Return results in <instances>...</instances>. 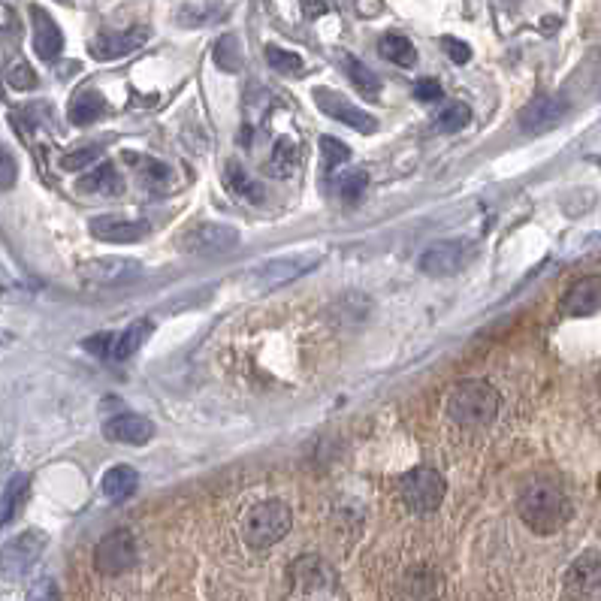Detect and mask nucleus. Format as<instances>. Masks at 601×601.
<instances>
[{"instance_id": "f257e3e1", "label": "nucleus", "mask_w": 601, "mask_h": 601, "mask_svg": "<svg viewBox=\"0 0 601 601\" xmlns=\"http://www.w3.org/2000/svg\"><path fill=\"white\" fill-rule=\"evenodd\" d=\"M517 511H520V520L538 535L559 532L571 517V505H568L565 493L559 487H553V484L526 487L520 502H517Z\"/></svg>"}, {"instance_id": "f03ea898", "label": "nucleus", "mask_w": 601, "mask_h": 601, "mask_svg": "<svg viewBox=\"0 0 601 601\" xmlns=\"http://www.w3.org/2000/svg\"><path fill=\"white\" fill-rule=\"evenodd\" d=\"M499 411V393L493 390V384L481 381V378H469L463 384H457L447 396V414L454 423L478 429L487 426Z\"/></svg>"}, {"instance_id": "7ed1b4c3", "label": "nucleus", "mask_w": 601, "mask_h": 601, "mask_svg": "<svg viewBox=\"0 0 601 601\" xmlns=\"http://www.w3.org/2000/svg\"><path fill=\"white\" fill-rule=\"evenodd\" d=\"M290 523H293L290 508L278 499H269V502H260L248 511L242 532H245V541L254 550H266L290 532Z\"/></svg>"}, {"instance_id": "20e7f679", "label": "nucleus", "mask_w": 601, "mask_h": 601, "mask_svg": "<svg viewBox=\"0 0 601 601\" xmlns=\"http://www.w3.org/2000/svg\"><path fill=\"white\" fill-rule=\"evenodd\" d=\"M318 266V254H287V257H275L266 260L260 266L251 269V275L245 278V284L254 293H269L281 284H290L293 278H303L306 272H312Z\"/></svg>"}, {"instance_id": "39448f33", "label": "nucleus", "mask_w": 601, "mask_h": 601, "mask_svg": "<svg viewBox=\"0 0 601 601\" xmlns=\"http://www.w3.org/2000/svg\"><path fill=\"white\" fill-rule=\"evenodd\" d=\"M444 478L429 469V466H417L411 472H405L399 478V499L405 502L408 511L414 514H429L441 505L444 499Z\"/></svg>"}, {"instance_id": "423d86ee", "label": "nucleus", "mask_w": 601, "mask_h": 601, "mask_svg": "<svg viewBox=\"0 0 601 601\" xmlns=\"http://www.w3.org/2000/svg\"><path fill=\"white\" fill-rule=\"evenodd\" d=\"M46 550V535L40 529H28L16 538H10L0 550V574L7 580H22L43 556Z\"/></svg>"}, {"instance_id": "0eeeda50", "label": "nucleus", "mask_w": 601, "mask_h": 601, "mask_svg": "<svg viewBox=\"0 0 601 601\" xmlns=\"http://www.w3.org/2000/svg\"><path fill=\"white\" fill-rule=\"evenodd\" d=\"M478 248L466 239H444V242H435L429 245L423 254H420V269L426 275H438V278H447V275H457L463 272L472 260H475Z\"/></svg>"}, {"instance_id": "6e6552de", "label": "nucleus", "mask_w": 601, "mask_h": 601, "mask_svg": "<svg viewBox=\"0 0 601 601\" xmlns=\"http://www.w3.org/2000/svg\"><path fill=\"white\" fill-rule=\"evenodd\" d=\"M179 245L188 254H227V251H233L239 245V233L230 224L203 221V224L188 227L182 233Z\"/></svg>"}, {"instance_id": "1a4fd4ad", "label": "nucleus", "mask_w": 601, "mask_h": 601, "mask_svg": "<svg viewBox=\"0 0 601 601\" xmlns=\"http://www.w3.org/2000/svg\"><path fill=\"white\" fill-rule=\"evenodd\" d=\"M133 562H136V541H133V535L124 532V529L109 532V535L100 538V544L94 547V568H97L100 574H109V577L124 574V571L133 568Z\"/></svg>"}, {"instance_id": "9d476101", "label": "nucleus", "mask_w": 601, "mask_h": 601, "mask_svg": "<svg viewBox=\"0 0 601 601\" xmlns=\"http://www.w3.org/2000/svg\"><path fill=\"white\" fill-rule=\"evenodd\" d=\"M315 103H318L321 112H327L330 118H336V121H342V124H348V127H354L360 133H375L378 130V118L375 115H369L366 109L354 106L345 94H339L333 88H315Z\"/></svg>"}, {"instance_id": "9b49d317", "label": "nucleus", "mask_w": 601, "mask_h": 601, "mask_svg": "<svg viewBox=\"0 0 601 601\" xmlns=\"http://www.w3.org/2000/svg\"><path fill=\"white\" fill-rule=\"evenodd\" d=\"M598 589H601V553L586 550L565 571V595L571 601H583Z\"/></svg>"}, {"instance_id": "f8f14e48", "label": "nucleus", "mask_w": 601, "mask_h": 601, "mask_svg": "<svg viewBox=\"0 0 601 601\" xmlns=\"http://www.w3.org/2000/svg\"><path fill=\"white\" fill-rule=\"evenodd\" d=\"M568 115V100L559 94H538L520 109V127L526 133H547Z\"/></svg>"}, {"instance_id": "ddd939ff", "label": "nucleus", "mask_w": 601, "mask_h": 601, "mask_svg": "<svg viewBox=\"0 0 601 601\" xmlns=\"http://www.w3.org/2000/svg\"><path fill=\"white\" fill-rule=\"evenodd\" d=\"M562 312L568 318H586L601 312V275H586L565 290Z\"/></svg>"}, {"instance_id": "4468645a", "label": "nucleus", "mask_w": 601, "mask_h": 601, "mask_svg": "<svg viewBox=\"0 0 601 601\" xmlns=\"http://www.w3.org/2000/svg\"><path fill=\"white\" fill-rule=\"evenodd\" d=\"M290 580L299 592H324V589H333L336 574L321 556H299L290 565Z\"/></svg>"}, {"instance_id": "2eb2a0df", "label": "nucleus", "mask_w": 601, "mask_h": 601, "mask_svg": "<svg viewBox=\"0 0 601 601\" xmlns=\"http://www.w3.org/2000/svg\"><path fill=\"white\" fill-rule=\"evenodd\" d=\"M82 275H85V281L100 284V287L124 284V281H133L139 275V263L130 260V257H97V260H88L82 266Z\"/></svg>"}, {"instance_id": "dca6fc26", "label": "nucleus", "mask_w": 601, "mask_h": 601, "mask_svg": "<svg viewBox=\"0 0 601 601\" xmlns=\"http://www.w3.org/2000/svg\"><path fill=\"white\" fill-rule=\"evenodd\" d=\"M441 589H444V580L429 565H417V568L405 571V577L399 580V598L402 601H438Z\"/></svg>"}, {"instance_id": "f3484780", "label": "nucleus", "mask_w": 601, "mask_h": 601, "mask_svg": "<svg viewBox=\"0 0 601 601\" xmlns=\"http://www.w3.org/2000/svg\"><path fill=\"white\" fill-rule=\"evenodd\" d=\"M103 435L115 444H148L155 438V423L142 417V414H118L112 420H106Z\"/></svg>"}, {"instance_id": "a211bd4d", "label": "nucleus", "mask_w": 601, "mask_h": 601, "mask_svg": "<svg viewBox=\"0 0 601 601\" xmlns=\"http://www.w3.org/2000/svg\"><path fill=\"white\" fill-rule=\"evenodd\" d=\"M88 230L100 242H124V245L139 242L148 233V227L142 221H130L124 215H97V218H91Z\"/></svg>"}, {"instance_id": "6ab92c4d", "label": "nucleus", "mask_w": 601, "mask_h": 601, "mask_svg": "<svg viewBox=\"0 0 601 601\" xmlns=\"http://www.w3.org/2000/svg\"><path fill=\"white\" fill-rule=\"evenodd\" d=\"M31 19H34V52L43 61H55L64 52V34L58 22L43 7H31Z\"/></svg>"}, {"instance_id": "aec40b11", "label": "nucleus", "mask_w": 601, "mask_h": 601, "mask_svg": "<svg viewBox=\"0 0 601 601\" xmlns=\"http://www.w3.org/2000/svg\"><path fill=\"white\" fill-rule=\"evenodd\" d=\"M145 40H148V28H130V31H121V34H109L106 31L91 43V55L97 61H115V58L130 55L133 49H139Z\"/></svg>"}, {"instance_id": "412c9836", "label": "nucleus", "mask_w": 601, "mask_h": 601, "mask_svg": "<svg viewBox=\"0 0 601 601\" xmlns=\"http://www.w3.org/2000/svg\"><path fill=\"white\" fill-rule=\"evenodd\" d=\"M76 188L82 194H94V197H118L124 191V179H121V173L112 164H100L91 173H85L76 182Z\"/></svg>"}, {"instance_id": "4be33fe9", "label": "nucleus", "mask_w": 601, "mask_h": 601, "mask_svg": "<svg viewBox=\"0 0 601 601\" xmlns=\"http://www.w3.org/2000/svg\"><path fill=\"white\" fill-rule=\"evenodd\" d=\"M224 182H227V188H230L236 197H242V200H248V203H254V206H260V203L266 200V188H263L257 179H251L248 170H245L239 161H230V164L224 167Z\"/></svg>"}, {"instance_id": "5701e85b", "label": "nucleus", "mask_w": 601, "mask_h": 601, "mask_svg": "<svg viewBox=\"0 0 601 601\" xmlns=\"http://www.w3.org/2000/svg\"><path fill=\"white\" fill-rule=\"evenodd\" d=\"M28 487H31V478L28 475H13L4 487V493H0V526L13 523L25 502H28Z\"/></svg>"}, {"instance_id": "b1692460", "label": "nucleus", "mask_w": 601, "mask_h": 601, "mask_svg": "<svg viewBox=\"0 0 601 601\" xmlns=\"http://www.w3.org/2000/svg\"><path fill=\"white\" fill-rule=\"evenodd\" d=\"M100 487H103V496H106L109 502H124V499H130V496L136 493L139 475H136L130 466H112V469L103 475Z\"/></svg>"}, {"instance_id": "393cba45", "label": "nucleus", "mask_w": 601, "mask_h": 601, "mask_svg": "<svg viewBox=\"0 0 601 601\" xmlns=\"http://www.w3.org/2000/svg\"><path fill=\"white\" fill-rule=\"evenodd\" d=\"M124 161L133 167V173L139 176V182L148 185V188H164V185L173 179V170H170L167 164L155 161V158H145V155H124Z\"/></svg>"}, {"instance_id": "a878e982", "label": "nucleus", "mask_w": 601, "mask_h": 601, "mask_svg": "<svg viewBox=\"0 0 601 601\" xmlns=\"http://www.w3.org/2000/svg\"><path fill=\"white\" fill-rule=\"evenodd\" d=\"M266 167H269V173L278 176V179L293 176L296 167H299V145H296L290 136L278 139L275 148H272V155H269V161H266Z\"/></svg>"}, {"instance_id": "bb28decb", "label": "nucleus", "mask_w": 601, "mask_h": 601, "mask_svg": "<svg viewBox=\"0 0 601 601\" xmlns=\"http://www.w3.org/2000/svg\"><path fill=\"white\" fill-rule=\"evenodd\" d=\"M148 336H152V324H148V321H136V324H130L124 333L115 336L112 360H127V357H133V354L142 348V342H148Z\"/></svg>"}, {"instance_id": "cd10ccee", "label": "nucleus", "mask_w": 601, "mask_h": 601, "mask_svg": "<svg viewBox=\"0 0 601 601\" xmlns=\"http://www.w3.org/2000/svg\"><path fill=\"white\" fill-rule=\"evenodd\" d=\"M106 103L97 91H79L73 100H70V121L73 124H94L100 115H103Z\"/></svg>"}, {"instance_id": "c85d7f7f", "label": "nucleus", "mask_w": 601, "mask_h": 601, "mask_svg": "<svg viewBox=\"0 0 601 601\" xmlns=\"http://www.w3.org/2000/svg\"><path fill=\"white\" fill-rule=\"evenodd\" d=\"M378 52H381V58H387L390 64H399V67H414V61H417L411 40H405L402 34H384L378 40Z\"/></svg>"}, {"instance_id": "c756f323", "label": "nucleus", "mask_w": 601, "mask_h": 601, "mask_svg": "<svg viewBox=\"0 0 601 601\" xmlns=\"http://www.w3.org/2000/svg\"><path fill=\"white\" fill-rule=\"evenodd\" d=\"M366 185H369V176L363 170H348L333 179V194L345 203H357L366 194Z\"/></svg>"}, {"instance_id": "7c9ffc66", "label": "nucleus", "mask_w": 601, "mask_h": 601, "mask_svg": "<svg viewBox=\"0 0 601 601\" xmlns=\"http://www.w3.org/2000/svg\"><path fill=\"white\" fill-rule=\"evenodd\" d=\"M472 121V109L466 103H447L438 115H435V127L441 133H457Z\"/></svg>"}, {"instance_id": "2f4dec72", "label": "nucleus", "mask_w": 601, "mask_h": 601, "mask_svg": "<svg viewBox=\"0 0 601 601\" xmlns=\"http://www.w3.org/2000/svg\"><path fill=\"white\" fill-rule=\"evenodd\" d=\"M345 67H348V76H351V82L363 91V94H369V97H375L378 91H381V79L363 64V61H357V58H345Z\"/></svg>"}, {"instance_id": "473e14b6", "label": "nucleus", "mask_w": 601, "mask_h": 601, "mask_svg": "<svg viewBox=\"0 0 601 601\" xmlns=\"http://www.w3.org/2000/svg\"><path fill=\"white\" fill-rule=\"evenodd\" d=\"M321 155H324L327 173H333L336 167H342V164L351 161V148H348L342 139H336V136H324V139H321Z\"/></svg>"}, {"instance_id": "72a5a7b5", "label": "nucleus", "mask_w": 601, "mask_h": 601, "mask_svg": "<svg viewBox=\"0 0 601 601\" xmlns=\"http://www.w3.org/2000/svg\"><path fill=\"white\" fill-rule=\"evenodd\" d=\"M97 158H100V145H82V148H76V152H67V155L61 158V170H64V173H82V170H88Z\"/></svg>"}, {"instance_id": "f704fd0d", "label": "nucleus", "mask_w": 601, "mask_h": 601, "mask_svg": "<svg viewBox=\"0 0 601 601\" xmlns=\"http://www.w3.org/2000/svg\"><path fill=\"white\" fill-rule=\"evenodd\" d=\"M266 61L278 73H299V70H303V58H299L296 52L278 49V46H266Z\"/></svg>"}, {"instance_id": "c9c22d12", "label": "nucleus", "mask_w": 601, "mask_h": 601, "mask_svg": "<svg viewBox=\"0 0 601 601\" xmlns=\"http://www.w3.org/2000/svg\"><path fill=\"white\" fill-rule=\"evenodd\" d=\"M7 82H10V88H16V91H31V88H37V73H34V67H31L28 61H16V64L7 70Z\"/></svg>"}, {"instance_id": "e433bc0d", "label": "nucleus", "mask_w": 601, "mask_h": 601, "mask_svg": "<svg viewBox=\"0 0 601 601\" xmlns=\"http://www.w3.org/2000/svg\"><path fill=\"white\" fill-rule=\"evenodd\" d=\"M215 61L221 64V70H239V52H236V40L233 37H224L215 43Z\"/></svg>"}, {"instance_id": "4c0bfd02", "label": "nucleus", "mask_w": 601, "mask_h": 601, "mask_svg": "<svg viewBox=\"0 0 601 601\" xmlns=\"http://www.w3.org/2000/svg\"><path fill=\"white\" fill-rule=\"evenodd\" d=\"M16 176H19L16 158L10 155L7 145H0V191H10L16 185Z\"/></svg>"}, {"instance_id": "58836bf2", "label": "nucleus", "mask_w": 601, "mask_h": 601, "mask_svg": "<svg viewBox=\"0 0 601 601\" xmlns=\"http://www.w3.org/2000/svg\"><path fill=\"white\" fill-rule=\"evenodd\" d=\"M441 46H444V52L450 55V61H454V64H469L472 61V49L457 37H441Z\"/></svg>"}, {"instance_id": "ea45409f", "label": "nucleus", "mask_w": 601, "mask_h": 601, "mask_svg": "<svg viewBox=\"0 0 601 601\" xmlns=\"http://www.w3.org/2000/svg\"><path fill=\"white\" fill-rule=\"evenodd\" d=\"M112 345H115V336H112V333H100V336L85 339V351H91V354H97V357H112Z\"/></svg>"}, {"instance_id": "a19ab883", "label": "nucleus", "mask_w": 601, "mask_h": 601, "mask_svg": "<svg viewBox=\"0 0 601 601\" xmlns=\"http://www.w3.org/2000/svg\"><path fill=\"white\" fill-rule=\"evenodd\" d=\"M414 97L423 100V103L441 100V85H438V79H420V82L414 85Z\"/></svg>"}, {"instance_id": "79ce46f5", "label": "nucleus", "mask_w": 601, "mask_h": 601, "mask_svg": "<svg viewBox=\"0 0 601 601\" xmlns=\"http://www.w3.org/2000/svg\"><path fill=\"white\" fill-rule=\"evenodd\" d=\"M58 4H70V0H58Z\"/></svg>"}]
</instances>
